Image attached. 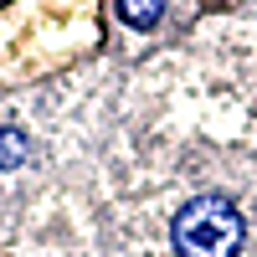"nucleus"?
Wrapping results in <instances>:
<instances>
[{
	"mask_svg": "<svg viewBox=\"0 0 257 257\" xmlns=\"http://www.w3.org/2000/svg\"><path fill=\"white\" fill-rule=\"evenodd\" d=\"M170 242H175L180 257H242V247H247V216H242L237 201L206 190V196L185 201L175 211Z\"/></svg>",
	"mask_w": 257,
	"mask_h": 257,
	"instance_id": "obj_1",
	"label": "nucleus"
},
{
	"mask_svg": "<svg viewBox=\"0 0 257 257\" xmlns=\"http://www.w3.org/2000/svg\"><path fill=\"white\" fill-rule=\"evenodd\" d=\"M160 16H165V0H118V21L134 26V31L160 26Z\"/></svg>",
	"mask_w": 257,
	"mask_h": 257,
	"instance_id": "obj_2",
	"label": "nucleus"
},
{
	"mask_svg": "<svg viewBox=\"0 0 257 257\" xmlns=\"http://www.w3.org/2000/svg\"><path fill=\"white\" fill-rule=\"evenodd\" d=\"M21 160H26V139L16 128H0V170H16Z\"/></svg>",
	"mask_w": 257,
	"mask_h": 257,
	"instance_id": "obj_3",
	"label": "nucleus"
}]
</instances>
